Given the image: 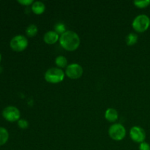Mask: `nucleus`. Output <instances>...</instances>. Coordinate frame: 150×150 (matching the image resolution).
I'll return each mask as SVG.
<instances>
[{"label":"nucleus","instance_id":"3","mask_svg":"<svg viewBox=\"0 0 150 150\" xmlns=\"http://www.w3.org/2000/svg\"><path fill=\"white\" fill-rule=\"evenodd\" d=\"M150 26V18L145 14H141L136 16L133 21L132 26L135 31L138 32H144L149 29Z\"/></svg>","mask_w":150,"mask_h":150},{"label":"nucleus","instance_id":"2","mask_svg":"<svg viewBox=\"0 0 150 150\" xmlns=\"http://www.w3.org/2000/svg\"><path fill=\"white\" fill-rule=\"evenodd\" d=\"M64 73L62 69L58 67L49 68L45 73V80L50 83H58L64 79Z\"/></svg>","mask_w":150,"mask_h":150},{"label":"nucleus","instance_id":"18","mask_svg":"<svg viewBox=\"0 0 150 150\" xmlns=\"http://www.w3.org/2000/svg\"><path fill=\"white\" fill-rule=\"evenodd\" d=\"M18 125L20 128L21 129H26L29 127V122H28L27 120H23V119H20V120L18 121Z\"/></svg>","mask_w":150,"mask_h":150},{"label":"nucleus","instance_id":"21","mask_svg":"<svg viewBox=\"0 0 150 150\" xmlns=\"http://www.w3.org/2000/svg\"><path fill=\"white\" fill-rule=\"evenodd\" d=\"M1 54H0V62H1Z\"/></svg>","mask_w":150,"mask_h":150},{"label":"nucleus","instance_id":"15","mask_svg":"<svg viewBox=\"0 0 150 150\" xmlns=\"http://www.w3.org/2000/svg\"><path fill=\"white\" fill-rule=\"evenodd\" d=\"M38 26L35 24H30L29 26H27V28L26 29V34L27 35V36L30 37V38L36 36L37 34H38Z\"/></svg>","mask_w":150,"mask_h":150},{"label":"nucleus","instance_id":"17","mask_svg":"<svg viewBox=\"0 0 150 150\" xmlns=\"http://www.w3.org/2000/svg\"><path fill=\"white\" fill-rule=\"evenodd\" d=\"M54 29H55L54 31L57 34H61V35H62L63 33H64L66 32V26L63 23H58L54 26Z\"/></svg>","mask_w":150,"mask_h":150},{"label":"nucleus","instance_id":"8","mask_svg":"<svg viewBox=\"0 0 150 150\" xmlns=\"http://www.w3.org/2000/svg\"><path fill=\"white\" fill-rule=\"evenodd\" d=\"M130 136L132 140L136 143H142L146 139V133L142 127L134 126L130 130Z\"/></svg>","mask_w":150,"mask_h":150},{"label":"nucleus","instance_id":"5","mask_svg":"<svg viewBox=\"0 0 150 150\" xmlns=\"http://www.w3.org/2000/svg\"><path fill=\"white\" fill-rule=\"evenodd\" d=\"M28 40L25 36L21 35H16L13 37L11 39L10 42V48L15 51H23L27 48L28 46Z\"/></svg>","mask_w":150,"mask_h":150},{"label":"nucleus","instance_id":"12","mask_svg":"<svg viewBox=\"0 0 150 150\" xmlns=\"http://www.w3.org/2000/svg\"><path fill=\"white\" fill-rule=\"evenodd\" d=\"M9 133L4 127H0V146L4 145L8 141Z\"/></svg>","mask_w":150,"mask_h":150},{"label":"nucleus","instance_id":"20","mask_svg":"<svg viewBox=\"0 0 150 150\" xmlns=\"http://www.w3.org/2000/svg\"><path fill=\"white\" fill-rule=\"evenodd\" d=\"M18 2L20 3L22 5H25V6H29L30 4H32L34 3L33 0H18Z\"/></svg>","mask_w":150,"mask_h":150},{"label":"nucleus","instance_id":"4","mask_svg":"<svg viewBox=\"0 0 150 150\" xmlns=\"http://www.w3.org/2000/svg\"><path fill=\"white\" fill-rule=\"evenodd\" d=\"M108 135L113 140L121 141L125 137L126 129L120 123L113 124L108 129Z\"/></svg>","mask_w":150,"mask_h":150},{"label":"nucleus","instance_id":"9","mask_svg":"<svg viewBox=\"0 0 150 150\" xmlns=\"http://www.w3.org/2000/svg\"><path fill=\"white\" fill-rule=\"evenodd\" d=\"M44 42L49 45L56 43L59 40V34H57L55 31H48L44 35L43 37Z\"/></svg>","mask_w":150,"mask_h":150},{"label":"nucleus","instance_id":"6","mask_svg":"<svg viewBox=\"0 0 150 150\" xmlns=\"http://www.w3.org/2000/svg\"><path fill=\"white\" fill-rule=\"evenodd\" d=\"M2 116L7 121L16 122L20 120L21 113L18 108L13 105H9L3 109Z\"/></svg>","mask_w":150,"mask_h":150},{"label":"nucleus","instance_id":"19","mask_svg":"<svg viewBox=\"0 0 150 150\" xmlns=\"http://www.w3.org/2000/svg\"><path fill=\"white\" fill-rule=\"evenodd\" d=\"M139 150H150V145L145 142H142L139 146Z\"/></svg>","mask_w":150,"mask_h":150},{"label":"nucleus","instance_id":"1","mask_svg":"<svg viewBox=\"0 0 150 150\" xmlns=\"http://www.w3.org/2000/svg\"><path fill=\"white\" fill-rule=\"evenodd\" d=\"M59 43L64 49L68 51H73L79 47L81 40L76 32L73 31H66L60 36Z\"/></svg>","mask_w":150,"mask_h":150},{"label":"nucleus","instance_id":"16","mask_svg":"<svg viewBox=\"0 0 150 150\" xmlns=\"http://www.w3.org/2000/svg\"><path fill=\"white\" fill-rule=\"evenodd\" d=\"M133 4L138 8H146L150 4V0H142V1H134Z\"/></svg>","mask_w":150,"mask_h":150},{"label":"nucleus","instance_id":"7","mask_svg":"<svg viewBox=\"0 0 150 150\" xmlns=\"http://www.w3.org/2000/svg\"><path fill=\"white\" fill-rule=\"evenodd\" d=\"M83 67L77 63H72L66 67L65 74L71 79H78L83 75Z\"/></svg>","mask_w":150,"mask_h":150},{"label":"nucleus","instance_id":"11","mask_svg":"<svg viewBox=\"0 0 150 150\" xmlns=\"http://www.w3.org/2000/svg\"><path fill=\"white\" fill-rule=\"evenodd\" d=\"M32 10L35 14H42L45 10V5L42 1H34L33 4H32Z\"/></svg>","mask_w":150,"mask_h":150},{"label":"nucleus","instance_id":"10","mask_svg":"<svg viewBox=\"0 0 150 150\" xmlns=\"http://www.w3.org/2000/svg\"><path fill=\"white\" fill-rule=\"evenodd\" d=\"M119 114L117 110L115 108H109L105 111V118L107 121L110 122H114L118 120Z\"/></svg>","mask_w":150,"mask_h":150},{"label":"nucleus","instance_id":"13","mask_svg":"<svg viewBox=\"0 0 150 150\" xmlns=\"http://www.w3.org/2000/svg\"><path fill=\"white\" fill-rule=\"evenodd\" d=\"M56 65L58 67V68H64L67 67V60L65 57L64 56H58L55 59Z\"/></svg>","mask_w":150,"mask_h":150},{"label":"nucleus","instance_id":"14","mask_svg":"<svg viewBox=\"0 0 150 150\" xmlns=\"http://www.w3.org/2000/svg\"><path fill=\"white\" fill-rule=\"evenodd\" d=\"M138 39H139L138 35L132 32V33L127 35V36L126 37V44L129 46H132L138 42Z\"/></svg>","mask_w":150,"mask_h":150}]
</instances>
